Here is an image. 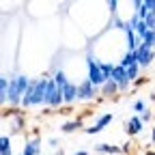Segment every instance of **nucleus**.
<instances>
[{
    "label": "nucleus",
    "instance_id": "nucleus-16",
    "mask_svg": "<svg viewBox=\"0 0 155 155\" xmlns=\"http://www.w3.org/2000/svg\"><path fill=\"white\" fill-rule=\"evenodd\" d=\"M0 155H13L11 138H9V136H0Z\"/></svg>",
    "mask_w": 155,
    "mask_h": 155
},
{
    "label": "nucleus",
    "instance_id": "nucleus-12",
    "mask_svg": "<svg viewBox=\"0 0 155 155\" xmlns=\"http://www.w3.org/2000/svg\"><path fill=\"white\" fill-rule=\"evenodd\" d=\"M39 144H41V140H39V138H32V140H28V142L24 144V151H22V155H39Z\"/></svg>",
    "mask_w": 155,
    "mask_h": 155
},
{
    "label": "nucleus",
    "instance_id": "nucleus-26",
    "mask_svg": "<svg viewBox=\"0 0 155 155\" xmlns=\"http://www.w3.org/2000/svg\"><path fill=\"white\" fill-rule=\"evenodd\" d=\"M153 99H155V95H153Z\"/></svg>",
    "mask_w": 155,
    "mask_h": 155
},
{
    "label": "nucleus",
    "instance_id": "nucleus-20",
    "mask_svg": "<svg viewBox=\"0 0 155 155\" xmlns=\"http://www.w3.org/2000/svg\"><path fill=\"white\" fill-rule=\"evenodd\" d=\"M134 110L142 114V112L147 110V106H144V101H140V99H138V101H134Z\"/></svg>",
    "mask_w": 155,
    "mask_h": 155
},
{
    "label": "nucleus",
    "instance_id": "nucleus-15",
    "mask_svg": "<svg viewBox=\"0 0 155 155\" xmlns=\"http://www.w3.org/2000/svg\"><path fill=\"white\" fill-rule=\"evenodd\" d=\"M119 91H121V88H119V84H116L114 80H108V82L101 86V95H104V97H112V95H116Z\"/></svg>",
    "mask_w": 155,
    "mask_h": 155
},
{
    "label": "nucleus",
    "instance_id": "nucleus-21",
    "mask_svg": "<svg viewBox=\"0 0 155 155\" xmlns=\"http://www.w3.org/2000/svg\"><path fill=\"white\" fill-rule=\"evenodd\" d=\"M138 116H140V121H142V123H147V121H151V116H153V114H151L149 110H144V112H142V114H138Z\"/></svg>",
    "mask_w": 155,
    "mask_h": 155
},
{
    "label": "nucleus",
    "instance_id": "nucleus-11",
    "mask_svg": "<svg viewBox=\"0 0 155 155\" xmlns=\"http://www.w3.org/2000/svg\"><path fill=\"white\" fill-rule=\"evenodd\" d=\"M9 88H11V80L7 75H2V78H0V101H2V104L9 101Z\"/></svg>",
    "mask_w": 155,
    "mask_h": 155
},
{
    "label": "nucleus",
    "instance_id": "nucleus-22",
    "mask_svg": "<svg viewBox=\"0 0 155 155\" xmlns=\"http://www.w3.org/2000/svg\"><path fill=\"white\" fill-rule=\"evenodd\" d=\"M108 7H110V11H112V13H116V7H119V2H114V0H110V2H108Z\"/></svg>",
    "mask_w": 155,
    "mask_h": 155
},
{
    "label": "nucleus",
    "instance_id": "nucleus-3",
    "mask_svg": "<svg viewBox=\"0 0 155 155\" xmlns=\"http://www.w3.org/2000/svg\"><path fill=\"white\" fill-rule=\"evenodd\" d=\"M86 69H88V80L97 86V88H101L106 82H108V78H106V73L101 71V61H97V58H93V54H88L86 56Z\"/></svg>",
    "mask_w": 155,
    "mask_h": 155
},
{
    "label": "nucleus",
    "instance_id": "nucleus-7",
    "mask_svg": "<svg viewBox=\"0 0 155 155\" xmlns=\"http://www.w3.org/2000/svg\"><path fill=\"white\" fill-rule=\"evenodd\" d=\"M110 121H112V112H106V114H101V116H99V119H97V121H95V125H91V127H86L84 131H86L88 136H93V134H99V131H101V129H104V127H106V125H108Z\"/></svg>",
    "mask_w": 155,
    "mask_h": 155
},
{
    "label": "nucleus",
    "instance_id": "nucleus-19",
    "mask_svg": "<svg viewBox=\"0 0 155 155\" xmlns=\"http://www.w3.org/2000/svg\"><path fill=\"white\" fill-rule=\"evenodd\" d=\"M144 22H147V26H149V30H153L155 32V13H151L147 19H144Z\"/></svg>",
    "mask_w": 155,
    "mask_h": 155
},
{
    "label": "nucleus",
    "instance_id": "nucleus-10",
    "mask_svg": "<svg viewBox=\"0 0 155 155\" xmlns=\"http://www.w3.org/2000/svg\"><path fill=\"white\" fill-rule=\"evenodd\" d=\"M95 151H97V153H104V155H119V153H123L121 147H114V144H108V142L95 144Z\"/></svg>",
    "mask_w": 155,
    "mask_h": 155
},
{
    "label": "nucleus",
    "instance_id": "nucleus-2",
    "mask_svg": "<svg viewBox=\"0 0 155 155\" xmlns=\"http://www.w3.org/2000/svg\"><path fill=\"white\" fill-rule=\"evenodd\" d=\"M30 86V80H28V75L24 73H17L11 78V88H9V106L11 108H17V106H22L24 101V95Z\"/></svg>",
    "mask_w": 155,
    "mask_h": 155
},
{
    "label": "nucleus",
    "instance_id": "nucleus-18",
    "mask_svg": "<svg viewBox=\"0 0 155 155\" xmlns=\"http://www.w3.org/2000/svg\"><path fill=\"white\" fill-rule=\"evenodd\" d=\"M127 71V80L129 82H138V71H140V65H131L125 69Z\"/></svg>",
    "mask_w": 155,
    "mask_h": 155
},
{
    "label": "nucleus",
    "instance_id": "nucleus-8",
    "mask_svg": "<svg viewBox=\"0 0 155 155\" xmlns=\"http://www.w3.org/2000/svg\"><path fill=\"white\" fill-rule=\"evenodd\" d=\"M142 121H140V116H129V119L125 121V131L127 136H138L142 131Z\"/></svg>",
    "mask_w": 155,
    "mask_h": 155
},
{
    "label": "nucleus",
    "instance_id": "nucleus-24",
    "mask_svg": "<svg viewBox=\"0 0 155 155\" xmlns=\"http://www.w3.org/2000/svg\"><path fill=\"white\" fill-rule=\"evenodd\" d=\"M73 155H88V151H78V153H73Z\"/></svg>",
    "mask_w": 155,
    "mask_h": 155
},
{
    "label": "nucleus",
    "instance_id": "nucleus-4",
    "mask_svg": "<svg viewBox=\"0 0 155 155\" xmlns=\"http://www.w3.org/2000/svg\"><path fill=\"white\" fill-rule=\"evenodd\" d=\"M61 104H65V99H63V88H58L56 82L50 78L48 91H45V106H48V108H58Z\"/></svg>",
    "mask_w": 155,
    "mask_h": 155
},
{
    "label": "nucleus",
    "instance_id": "nucleus-5",
    "mask_svg": "<svg viewBox=\"0 0 155 155\" xmlns=\"http://www.w3.org/2000/svg\"><path fill=\"white\" fill-rule=\"evenodd\" d=\"M95 91H97V86L88 80V78H84V80L78 84V99H80V101H91V99H95Z\"/></svg>",
    "mask_w": 155,
    "mask_h": 155
},
{
    "label": "nucleus",
    "instance_id": "nucleus-23",
    "mask_svg": "<svg viewBox=\"0 0 155 155\" xmlns=\"http://www.w3.org/2000/svg\"><path fill=\"white\" fill-rule=\"evenodd\" d=\"M151 142H153V144H155V127H153V129H151Z\"/></svg>",
    "mask_w": 155,
    "mask_h": 155
},
{
    "label": "nucleus",
    "instance_id": "nucleus-25",
    "mask_svg": "<svg viewBox=\"0 0 155 155\" xmlns=\"http://www.w3.org/2000/svg\"><path fill=\"white\" fill-rule=\"evenodd\" d=\"M144 155H155V151H147V153H144Z\"/></svg>",
    "mask_w": 155,
    "mask_h": 155
},
{
    "label": "nucleus",
    "instance_id": "nucleus-9",
    "mask_svg": "<svg viewBox=\"0 0 155 155\" xmlns=\"http://www.w3.org/2000/svg\"><path fill=\"white\" fill-rule=\"evenodd\" d=\"M63 99H65V104H73V101L78 99V84L69 82V84L63 88Z\"/></svg>",
    "mask_w": 155,
    "mask_h": 155
},
{
    "label": "nucleus",
    "instance_id": "nucleus-14",
    "mask_svg": "<svg viewBox=\"0 0 155 155\" xmlns=\"http://www.w3.org/2000/svg\"><path fill=\"white\" fill-rule=\"evenodd\" d=\"M119 65L121 67H131V65H138V58H136V52H125L123 56H121V61H119Z\"/></svg>",
    "mask_w": 155,
    "mask_h": 155
},
{
    "label": "nucleus",
    "instance_id": "nucleus-1",
    "mask_svg": "<svg viewBox=\"0 0 155 155\" xmlns=\"http://www.w3.org/2000/svg\"><path fill=\"white\" fill-rule=\"evenodd\" d=\"M48 82H50V78H37V80H30V86H28V91H26V95H24L22 108H32V106L45 104Z\"/></svg>",
    "mask_w": 155,
    "mask_h": 155
},
{
    "label": "nucleus",
    "instance_id": "nucleus-17",
    "mask_svg": "<svg viewBox=\"0 0 155 155\" xmlns=\"http://www.w3.org/2000/svg\"><path fill=\"white\" fill-rule=\"evenodd\" d=\"M80 127H82V119H75V121H67V123H63L61 131H65V134H73L75 129H80Z\"/></svg>",
    "mask_w": 155,
    "mask_h": 155
},
{
    "label": "nucleus",
    "instance_id": "nucleus-13",
    "mask_svg": "<svg viewBox=\"0 0 155 155\" xmlns=\"http://www.w3.org/2000/svg\"><path fill=\"white\" fill-rule=\"evenodd\" d=\"M52 80L56 82V86H58V88H65V86L71 82V80H67V73H65L63 69H56V71H54V75H52Z\"/></svg>",
    "mask_w": 155,
    "mask_h": 155
},
{
    "label": "nucleus",
    "instance_id": "nucleus-6",
    "mask_svg": "<svg viewBox=\"0 0 155 155\" xmlns=\"http://www.w3.org/2000/svg\"><path fill=\"white\" fill-rule=\"evenodd\" d=\"M136 58H138V65L140 67H149L153 61H155V50L153 48H147L144 43L136 50Z\"/></svg>",
    "mask_w": 155,
    "mask_h": 155
}]
</instances>
